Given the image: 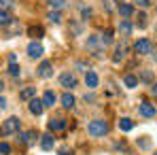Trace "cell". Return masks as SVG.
<instances>
[{"label":"cell","mask_w":157,"mask_h":155,"mask_svg":"<svg viewBox=\"0 0 157 155\" xmlns=\"http://www.w3.org/2000/svg\"><path fill=\"white\" fill-rule=\"evenodd\" d=\"M2 134H4V130H2V128H0V136H2Z\"/></svg>","instance_id":"60d3db41"},{"label":"cell","mask_w":157,"mask_h":155,"mask_svg":"<svg viewBox=\"0 0 157 155\" xmlns=\"http://www.w3.org/2000/svg\"><path fill=\"white\" fill-rule=\"evenodd\" d=\"M47 2L53 6V11H62V9H64V4H66V0H47Z\"/></svg>","instance_id":"4316f807"},{"label":"cell","mask_w":157,"mask_h":155,"mask_svg":"<svg viewBox=\"0 0 157 155\" xmlns=\"http://www.w3.org/2000/svg\"><path fill=\"white\" fill-rule=\"evenodd\" d=\"M28 106H30V113L32 115H43V110H45V104H43V100H38V98H32L30 102H28Z\"/></svg>","instance_id":"ba28073f"},{"label":"cell","mask_w":157,"mask_h":155,"mask_svg":"<svg viewBox=\"0 0 157 155\" xmlns=\"http://www.w3.org/2000/svg\"><path fill=\"white\" fill-rule=\"evenodd\" d=\"M49 21L51 24H62V11H49Z\"/></svg>","instance_id":"603a6c76"},{"label":"cell","mask_w":157,"mask_h":155,"mask_svg":"<svg viewBox=\"0 0 157 155\" xmlns=\"http://www.w3.org/2000/svg\"><path fill=\"white\" fill-rule=\"evenodd\" d=\"M57 83H59L62 87H66V89H75V87L78 85L77 77H75L72 72H62V75L57 77Z\"/></svg>","instance_id":"3957f363"},{"label":"cell","mask_w":157,"mask_h":155,"mask_svg":"<svg viewBox=\"0 0 157 155\" xmlns=\"http://www.w3.org/2000/svg\"><path fill=\"white\" fill-rule=\"evenodd\" d=\"M53 145H55V140H53V134H45V136L40 138V147H43L45 151H51Z\"/></svg>","instance_id":"9a60e30c"},{"label":"cell","mask_w":157,"mask_h":155,"mask_svg":"<svg viewBox=\"0 0 157 155\" xmlns=\"http://www.w3.org/2000/svg\"><path fill=\"white\" fill-rule=\"evenodd\" d=\"M123 83H125V87L134 89V87L138 85V77H136V75H125V77H123Z\"/></svg>","instance_id":"44dd1931"},{"label":"cell","mask_w":157,"mask_h":155,"mask_svg":"<svg viewBox=\"0 0 157 155\" xmlns=\"http://www.w3.org/2000/svg\"><path fill=\"white\" fill-rule=\"evenodd\" d=\"M134 4H136V6H140V9H149L153 2H151V0H134Z\"/></svg>","instance_id":"4dcf8cb0"},{"label":"cell","mask_w":157,"mask_h":155,"mask_svg":"<svg viewBox=\"0 0 157 155\" xmlns=\"http://www.w3.org/2000/svg\"><path fill=\"white\" fill-rule=\"evenodd\" d=\"M138 147H140V149H149V147H151V142H149V140H144V138H140V140H138Z\"/></svg>","instance_id":"d6a6232c"},{"label":"cell","mask_w":157,"mask_h":155,"mask_svg":"<svg viewBox=\"0 0 157 155\" xmlns=\"http://www.w3.org/2000/svg\"><path fill=\"white\" fill-rule=\"evenodd\" d=\"M87 134L94 136V138L106 136V134H108V123H106L104 119H94V121H89V126H87Z\"/></svg>","instance_id":"6da1fadb"},{"label":"cell","mask_w":157,"mask_h":155,"mask_svg":"<svg viewBox=\"0 0 157 155\" xmlns=\"http://www.w3.org/2000/svg\"><path fill=\"white\" fill-rule=\"evenodd\" d=\"M155 155H157V153H155Z\"/></svg>","instance_id":"7bdbcfd3"},{"label":"cell","mask_w":157,"mask_h":155,"mask_svg":"<svg viewBox=\"0 0 157 155\" xmlns=\"http://www.w3.org/2000/svg\"><path fill=\"white\" fill-rule=\"evenodd\" d=\"M140 81H144V83H149V85H151V83H155L153 72H151V70H142V72H140Z\"/></svg>","instance_id":"d4e9b609"},{"label":"cell","mask_w":157,"mask_h":155,"mask_svg":"<svg viewBox=\"0 0 157 155\" xmlns=\"http://www.w3.org/2000/svg\"><path fill=\"white\" fill-rule=\"evenodd\" d=\"M98 83H100V79L96 75V70H87V75H85V85H87L89 89H96Z\"/></svg>","instance_id":"30bf717a"},{"label":"cell","mask_w":157,"mask_h":155,"mask_svg":"<svg viewBox=\"0 0 157 155\" xmlns=\"http://www.w3.org/2000/svg\"><path fill=\"white\" fill-rule=\"evenodd\" d=\"M28 36L40 38V36H45V30H43L40 26H30V28H28Z\"/></svg>","instance_id":"d6986e66"},{"label":"cell","mask_w":157,"mask_h":155,"mask_svg":"<svg viewBox=\"0 0 157 155\" xmlns=\"http://www.w3.org/2000/svg\"><path fill=\"white\" fill-rule=\"evenodd\" d=\"M83 32V24H78V21H70V34L72 36H78Z\"/></svg>","instance_id":"cb8c5ba5"},{"label":"cell","mask_w":157,"mask_h":155,"mask_svg":"<svg viewBox=\"0 0 157 155\" xmlns=\"http://www.w3.org/2000/svg\"><path fill=\"white\" fill-rule=\"evenodd\" d=\"M13 4V0H0V11H4V9H9Z\"/></svg>","instance_id":"836d02e7"},{"label":"cell","mask_w":157,"mask_h":155,"mask_svg":"<svg viewBox=\"0 0 157 155\" xmlns=\"http://www.w3.org/2000/svg\"><path fill=\"white\" fill-rule=\"evenodd\" d=\"M0 106H4V98L2 96H0Z\"/></svg>","instance_id":"f35d334b"},{"label":"cell","mask_w":157,"mask_h":155,"mask_svg":"<svg viewBox=\"0 0 157 155\" xmlns=\"http://www.w3.org/2000/svg\"><path fill=\"white\" fill-rule=\"evenodd\" d=\"M34 96H36V89H34V87H24V89H21V94H19V98H21V100H32Z\"/></svg>","instance_id":"ffe728a7"},{"label":"cell","mask_w":157,"mask_h":155,"mask_svg":"<svg viewBox=\"0 0 157 155\" xmlns=\"http://www.w3.org/2000/svg\"><path fill=\"white\" fill-rule=\"evenodd\" d=\"M43 53H45V47H43L38 41H34V43H30V45H28V55H30L32 60H38Z\"/></svg>","instance_id":"52a82bcc"},{"label":"cell","mask_w":157,"mask_h":155,"mask_svg":"<svg viewBox=\"0 0 157 155\" xmlns=\"http://www.w3.org/2000/svg\"><path fill=\"white\" fill-rule=\"evenodd\" d=\"M0 153H2V155L11 153V145H6V142H0Z\"/></svg>","instance_id":"1f68e13d"},{"label":"cell","mask_w":157,"mask_h":155,"mask_svg":"<svg viewBox=\"0 0 157 155\" xmlns=\"http://www.w3.org/2000/svg\"><path fill=\"white\" fill-rule=\"evenodd\" d=\"M49 130H51V132H64V130H66V119L53 117L51 121H49Z\"/></svg>","instance_id":"8fae6325"},{"label":"cell","mask_w":157,"mask_h":155,"mask_svg":"<svg viewBox=\"0 0 157 155\" xmlns=\"http://www.w3.org/2000/svg\"><path fill=\"white\" fill-rule=\"evenodd\" d=\"M138 113L142 115V117H147V119H153L157 115V110H155V106L151 102H147V100H142L140 102V106H138Z\"/></svg>","instance_id":"5b68a950"},{"label":"cell","mask_w":157,"mask_h":155,"mask_svg":"<svg viewBox=\"0 0 157 155\" xmlns=\"http://www.w3.org/2000/svg\"><path fill=\"white\" fill-rule=\"evenodd\" d=\"M100 45H102V38H100L98 34H91V36L87 38V49H91V51H94V49H98Z\"/></svg>","instance_id":"2e32d148"},{"label":"cell","mask_w":157,"mask_h":155,"mask_svg":"<svg viewBox=\"0 0 157 155\" xmlns=\"http://www.w3.org/2000/svg\"><path fill=\"white\" fill-rule=\"evenodd\" d=\"M110 43H113V32H110V30H106L104 36H102V45H110Z\"/></svg>","instance_id":"f1b7e54d"},{"label":"cell","mask_w":157,"mask_h":155,"mask_svg":"<svg viewBox=\"0 0 157 155\" xmlns=\"http://www.w3.org/2000/svg\"><path fill=\"white\" fill-rule=\"evenodd\" d=\"M36 75H38L40 79H49V77L53 75V66H51V62H40V66H38Z\"/></svg>","instance_id":"9c48e42d"},{"label":"cell","mask_w":157,"mask_h":155,"mask_svg":"<svg viewBox=\"0 0 157 155\" xmlns=\"http://www.w3.org/2000/svg\"><path fill=\"white\" fill-rule=\"evenodd\" d=\"M119 13H121V17L130 19L132 15H134V4H128V2H121V4H119Z\"/></svg>","instance_id":"4fadbf2b"},{"label":"cell","mask_w":157,"mask_h":155,"mask_svg":"<svg viewBox=\"0 0 157 155\" xmlns=\"http://www.w3.org/2000/svg\"><path fill=\"white\" fill-rule=\"evenodd\" d=\"M128 51H130V47H128V41L123 38L121 43H117V47H115V51H113V62H115V64L123 62V57L128 55Z\"/></svg>","instance_id":"7a4b0ae2"},{"label":"cell","mask_w":157,"mask_h":155,"mask_svg":"<svg viewBox=\"0 0 157 155\" xmlns=\"http://www.w3.org/2000/svg\"><path fill=\"white\" fill-rule=\"evenodd\" d=\"M34 138H36V132H34V130H28V132H21V134H19V142H21V145H30Z\"/></svg>","instance_id":"5bb4252c"},{"label":"cell","mask_w":157,"mask_h":155,"mask_svg":"<svg viewBox=\"0 0 157 155\" xmlns=\"http://www.w3.org/2000/svg\"><path fill=\"white\" fill-rule=\"evenodd\" d=\"M19 128H21V121H19L17 117H9V119L4 121V126H2L4 134H15V132H19Z\"/></svg>","instance_id":"8992f818"},{"label":"cell","mask_w":157,"mask_h":155,"mask_svg":"<svg viewBox=\"0 0 157 155\" xmlns=\"http://www.w3.org/2000/svg\"><path fill=\"white\" fill-rule=\"evenodd\" d=\"M155 32H157V28H155Z\"/></svg>","instance_id":"b9f144b4"},{"label":"cell","mask_w":157,"mask_h":155,"mask_svg":"<svg viewBox=\"0 0 157 155\" xmlns=\"http://www.w3.org/2000/svg\"><path fill=\"white\" fill-rule=\"evenodd\" d=\"M119 130H121V132H130V130H134V121L128 119V117L119 119Z\"/></svg>","instance_id":"ac0fdd59"},{"label":"cell","mask_w":157,"mask_h":155,"mask_svg":"<svg viewBox=\"0 0 157 155\" xmlns=\"http://www.w3.org/2000/svg\"><path fill=\"white\" fill-rule=\"evenodd\" d=\"M11 21H13L11 13H6V11H0V26H6V24H11Z\"/></svg>","instance_id":"484cf974"},{"label":"cell","mask_w":157,"mask_h":155,"mask_svg":"<svg viewBox=\"0 0 157 155\" xmlns=\"http://www.w3.org/2000/svg\"><path fill=\"white\" fill-rule=\"evenodd\" d=\"M115 2H117V0H104V9L108 11V13L113 11V4H115Z\"/></svg>","instance_id":"e575fe53"},{"label":"cell","mask_w":157,"mask_h":155,"mask_svg":"<svg viewBox=\"0 0 157 155\" xmlns=\"http://www.w3.org/2000/svg\"><path fill=\"white\" fill-rule=\"evenodd\" d=\"M81 19H83V21L91 19V9H89V6H83V9H81Z\"/></svg>","instance_id":"83f0119b"},{"label":"cell","mask_w":157,"mask_h":155,"mask_svg":"<svg viewBox=\"0 0 157 155\" xmlns=\"http://www.w3.org/2000/svg\"><path fill=\"white\" fill-rule=\"evenodd\" d=\"M9 75L11 77H19V66L17 64H9Z\"/></svg>","instance_id":"f546056e"},{"label":"cell","mask_w":157,"mask_h":155,"mask_svg":"<svg viewBox=\"0 0 157 155\" xmlns=\"http://www.w3.org/2000/svg\"><path fill=\"white\" fill-rule=\"evenodd\" d=\"M15 60H17V55H15V53H11V55H9V64H15Z\"/></svg>","instance_id":"8d00e7d4"},{"label":"cell","mask_w":157,"mask_h":155,"mask_svg":"<svg viewBox=\"0 0 157 155\" xmlns=\"http://www.w3.org/2000/svg\"><path fill=\"white\" fill-rule=\"evenodd\" d=\"M134 51L138 53V55H147V53L153 51V45H151V41H149V38H140V41H136Z\"/></svg>","instance_id":"277c9868"},{"label":"cell","mask_w":157,"mask_h":155,"mask_svg":"<svg viewBox=\"0 0 157 155\" xmlns=\"http://www.w3.org/2000/svg\"><path fill=\"white\" fill-rule=\"evenodd\" d=\"M59 155H72V149H59Z\"/></svg>","instance_id":"d590c367"},{"label":"cell","mask_w":157,"mask_h":155,"mask_svg":"<svg viewBox=\"0 0 157 155\" xmlns=\"http://www.w3.org/2000/svg\"><path fill=\"white\" fill-rule=\"evenodd\" d=\"M75 102H77V100H75L72 94H62V106H64V108H72Z\"/></svg>","instance_id":"e0dca14e"},{"label":"cell","mask_w":157,"mask_h":155,"mask_svg":"<svg viewBox=\"0 0 157 155\" xmlns=\"http://www.w3.org/2000/svg\"><path fill=\"white\" fill-rule=\"evenodd\" d=\"M2 89H4V85H2V81H0V91H2Z\"/></svg>","instance_id":"ab89813d"},{"label":"cell","mask_w":157,"mask_h":155,"mask_svg":"<svg viewBox=\"0 0 157 155\" xmlns=\"http://www.w3.org/2000/svg\"><path fill=\"white\" fill-rule=\"evenodd\" d=\"M153 96H157V83L153 85Z\"/></svg>","instance_id":"74e56055"},{"label":"cell","mask_w":157,"mask_h":155,"mask_svg":"<svg viewBox=\"0 0 157 155\" xmlns=\"http://www.w3.org/2000/svg\"><path fill=\"white\" fill-rule=\"evenodd\" d=\"M43 104H45V106H53V104H55V94H53V91H45Z\"/></svg>","instance_id":"7402d4cb"},{"label":"cell","mask_w":157,"mask_h":155,"mask_svg":"<svg viewBox=\"0 0 157 155\" xmlns=\"http://www.w3.org/2000/svg\"><path fill=\"white\" fill-rule=\"evenodd\" d=\"M132 30H134V26H132L130 19H123V21L119 24V32H121V36H123V38H128V36H130Z\"/></svg>","instance_id":"7c38bea8"}]
</instances>
